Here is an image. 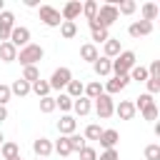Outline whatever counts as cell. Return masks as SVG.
<instances>
[{"instance_id": "3", "label": "cell", "mask_w": 160, "mask_h": 160, "mask_svg": "<svg viewBox=\"0 0 160 160\" xmlns=\"http://www.w3.org/2000/svg\"><path fill=\"white\" fill-rule=\"evenodd\" d=\"M42 55H45V50H42L40 45L30 42V45L20 48V52H18V58H15V60H20V62H22V65L28 68V65H35L38 60H42Z\"/></svg>"}, {"instance_id": "19", "label": "cell", "mask_w": 160, "mask_h": 160, "mask_svg": "<svg viewBox=\"0 0 160 160\" xmlns=\"http://www.w3.org/2000/svg\"><path fill=\"white\" fill-rule=\"evenodd\" d=\"M15 58H18V48H15V45H10V42H0V60L12 62Z\"/></svg>"}, {"instance_id": "14", "label": "cell", "mask_w": 160, "mask_h": 160, "mask_svg": "<svg viewBox=\"0 0 160 160\" xmlns=\"http://www.w3.org/2000/svg\"><path fill=\"white\" fill-rule=\"evenodd\" d=\"M75 128H78V120H75L72 115H62V118L58 120V130H60V135H62V138L72 135V132H75Z\"/></svg>"}, {"instance_id": "47", "label": "cell", "mask_w": 160, "mask_h": 160, "mask_svg": "<svg viewBox=\"0 0 160 160\" xmlns=\"http://www.w3.org/2000/svg\"><path fill=\"white\" fill-rule=\"evenodd\" d=\"M2 10H5V0H0V12H2Z\"/></svg>"}, {"instance_id": "18", "label": "cell", "mask_w": 160, "mask_h": 160, "mask_svg": "<svg viewBox=\"0 0 160 160\" xmlns=\"http://www.w3.org/2000/svg\"><path fill=\"white\" fill-rule=\"evenodd\" d=\"M80 58L88 60V62H95V60L100 58V52H98V48H95L92 42H85V45L80 48Z\"/></svg>"}, {"instance_id": "35", "label": "cell", "mask_w": 160, "mask_h": 160, "mask_svg": "<svg viewBox=\"0 0 160 160\" xmlns=\"http://www.w3.org/2000/svg\"><path fill=\"white\" fill-rule=\"evenodd\" d=\"M135 8H138V5H135L132 0H120V2H118V12H122V15H132Z\"/></svg>"}, {"instance_id": "8", "label": "cell", "mask_w": 160, "mask_h": 160, "mask_svg": "<svg viewBox=\"0 0 160 160\" xmlns=\"http://www.w3.org/2000/svg\"><path fill=\"white\" fill-rule=\"evenodd\" d=\"M12 28H15V15H12L10 10H2V12H0V40H2V42H8Z\"/></svg>"}, {"instance_id": "4", "label": "cell", "mask_w": 160, "mask_h": 160, "mask_svg": "<svg viewBox=\"0 0 160 160\" xmlns=\"http://www.w3.org/2000/svg\"><path fill=\"white\" fill-rule=\"evenodd\" d=\"M40 20L48 25V28H60L62 25V18H60V10L52 8V5H40Z\"/></svg>"}, {"instance_id": "37", "label": "cell", "mask_w": 160, "mask_h": 160, "mask_svg": "<svg viewBox=\"0 0 160 160\" xmlns=\"http://www.w3.org/2000/svg\"><path fill=\"white\" fill-rule=\"evenodd\" d=\"M100 132H102V128L92 122V125H88V128H85V140H98V138H100Z\"/></svg>"}, {"instance_id": "32", "label": "cell", "mask_w": 160, "mask_h": 160, "mask_svg": "<svg viewBox=\"0 0 160 160\" xmlns=\"http://www.w3.org/2000/svg\"><path fill=\"white\" fill-rule=\"evenodd\" d=\"M52 150H55L58 155H62V158H65V155H70V145H68V138H62V135H60V138L55 140Z\"/></svg>"}, {"instance_id": "25", "label": "cell", "mask_w": 160, "mask_h": 160, "mask_svg": "<svg viewBox=\"0 0 160 160\" xmlns=\"http://www.w3.org/2000/svg\"><path fill=\"white\" fill-rule=\"evenodd\" d=\"M65 88H68V92H65V95H68V98H72V100H78V98L82 95V90H85V85H82L80 80H70Z\"/></svg>"}, {"instance_id": "48", "label": "cell", "mask_w": 160, "mask_h": 160, "mask_svg": "<svg viewBox=\"0 0 160 160\" xmlns=\"http://www.w3.org/2000/svg\"><path fill=\"white\" fill-rule=\"evenodd\" d=\"M2 142H5V138H2V132H0V145H2Z\"/></svg>"}, {"instance_id": "10", "label": "cell", "mask_w": 160, "mask_h": 160, "mask_svg": "<svg viewBox=\"0 0 160 160\" xmlns=\"http://www.w3.org/2000/svg\"><path fill=\"white\" fill-rule=\"evenodd\" d=\"M128 82H130V78H128V75H115L112 80H108V82L102 85V92L112 98L115 92H120V90H125V85H128Z\"/></svg>"}, {"instance_id": "1", "label": "cell", "mask_w": 160, "mask_h": 160, "mask_svg": "<svg viewBox=\"0 0 160 160\" xmlns=\"http://www.w3.org/2000/svg\"><path fill=\"white\" fill-rule=\"evenodd\" d=\"M120 18V12H118V8L112 5V2H105V5H100L98 8V15H95V20H90L88 25H90V30L92 28H102V30H108L115 20Z\"/></svg>"}, {"instance_id": "17", "label": "cell", "mask_w": 160, "mask_h": 160, "mask_svg": "<svg viewBox=\"0 0 160 160\" xmlns=\"http://www.w3.org/2000/svg\"><path fill=\"white\" fill-rule=\"evenodd\" d=\"M102 45H105V48H102V50H105V55H102V58L112 60V58H118V55H120V40H115V38H108Z\"/></svg>"}, {"instance_id": "38", "label": "cell", "mask_w": 160, "mask_h": 160, "mask_svg": "<svg viewBox=\"0 0 160 160\" xmlns=\"http://www.w3.org/2000/svg\"><path fill=\"white\" fill-rule=\"evenodd\" d=\"M145 160H160V145H148L145 148Z\"/></svg>"}, {"instance_id": "24", "label": "cell", "mask_w": 160, "mask_h": 160, "mask_svg": "<svg viewBox=\"0 0 160 160\" xmlns=\"http://www.w3.org/2000/svg\"><path fill=\"white\" fill-rule=\"evenodd\" d=\"M30 90H32L38 98H48V95H50V82H48V80H35V82L30 85Z\"/></svg>"}, {"instance_id": "29", "label": "cell", "mask_w": 160, "mask_h": 160, "mask_svg": "<svg viewBox=\"0 0 160 160\" xmlns=\"http://www.w3.org/2000/svg\"><path fill=\"white\" fill-rule=\"evenodd\" d=\"M128 78H130V80H138V82H145V80H148V68L135 65V68L128 72Z\"/></svg>"}, {"instance_id": "16", "label": "cell", "mask_w": 160, "mask_h": 160, "mask_svg": "<svg viewBox=\"0 0 160 160\" xmlns=\"http://www.w3.org/2000/svg\"><path fill=\"white\" fill-rule=\"evenodd\" d=\"M32 150H35V155H40V158H48V155L52 152V142H50L48 138H38V140L32 142Z\"/></svg>"}, {"instance_id": "31", "label": "cell", "mask_w": 160, "mask_h": 160, "mask_svg": "<svg viewBox=\"0 0 160 160\" xmlns=\"http://www.w3.org/2000/svg\"><path fill=\"white\" fill-rule=\"evenodd\" d=\"M60 35H62L65 40L75 38V35H78V25H75V22H65V20H62V25H60Z\"/></svg>"}, {"instance_id": "11", "label": "cell", "mask_w": 160, "mask_h": 160, "mask_svg": "<svg viewBox=\"0 0 160 160\" xmlns=\"http://www.w3.org/2000/svg\"><path fill=\"white\" fill-rule=\"evenodd\" d=\"M128 32H130V38L140 40V38H145V35L152 32V22H148V20H135V22L128 28Z\"/></svg>"}, {"instance_id": "46", "label": "cell", "mask_w": 160, "mask_h": 160, "mask_svg": "<svg viewBox=\"0 0 160 160\" xmlns=\"http://www.w3.org/2000/svg\"><path fill=\"white\" fill-rule=\"evenodd\" d=\"M2 120H8V108H5V105H0V122H2Z\"/></svg>"}, {"instance_id": "5", "label": "cell", "mask_w": 160, "mask_h": 160, "mask_svg": "<svg viewBox=\"0 0 160 160\" xmlns=\"http://www.w3.org/2000/svg\"><path fill=\"white\" fill-rule=\"evenodd\" d=\"M95 112H98V118H100V120H108V118L115 112V102H112V98L102 92V95L95 100Z\"/></svg>"}, {"instance_id": "2", "label": "cell", "mask_w": 160, "mask_h": 160, "mask_svg": "<svg viewBox=\"0 0 160 160\" xmlns=\"http://www.w3.org/2000/svg\"><path fill=\"white\" fill-rule=\"evenodd\" d=\"M135 52L132 50H120V55L112 60V72L115 75H128L132 68H135Z\"/></svg>"}, {"instance_id": "42", "label": "cell", "mask_w": 160, "mask_h": 160, "mask_svg": "<svg viewBox=\"0 0 160 160\" xmlns=\"http://www.w3.org/2000/svg\"><path fill=\"white\" fill-rule=\"evenodd\" d=\"M80 160H98V152H95V148L85 145V148L80 150Z\"/></svg>"}, {"instance_id": "28", "label": "cell", "mask_w": 160, "mask_h": 160, "mask_svg": "<svg viewBox=\"0 0 160 160\" xmlns=\"http://www.w3.org/2000/svg\"><path fill=\"white\" fill-rule=\"evenodd\" d=\"M22 80L25 82H35V80H40V70H38V65H28L25 70H22Z\"/></svg>"}, {"instance_id": "15", "label": "cell", "mask_w": 160, "mask_h": 160, "mask_svg": "<svg viewBox=\"0 0 160 160\" xmlns=\"http://www.w3.org/2000/svg\"><path fill=\"white\" fill-rule=\"evenodd\" d=\"M92 70H95L98 78H105V75L112 72V60H108V58H98V60L92 62Z\"/></svg>"}, {"instance_id": "44", "label": "cell", "mask_w": 160, "mask_h": 160, "mask_svg": "<svg viewBox=\"0 0 160 160\" xmlns=\"http://www.w3.org/2000/svg\"><path fill=\"white\" fill-rule=\"evenodd\" d=\"M10 85H0V105H5L8 100H10Z\"/></svg>"}, {"instance_id": "20", "label": "cell", "mask_w": 160, "mask_h": 160, "mask_svg": "<svg viewBox=\"0 0 160 160\" xmlns=\"http://www.w3.org/2000/svg\"><path fill=\"white\" fill-rule=\"evenodd\" d=\"M10 92H12V95H18V98H25V95L30 92V82H25L22 78H18V80L10 85Z\"/></svg>"}, {"instance_id": "40", "label": "cell", "mask_w": 160, "mask_h": 160, "mask_svg": "<svg viewBox=\"0 0 160 160\" xmlns=\"http://www.w3.org/2000/svg\"><path fill=\"white\" fill-rule=\"evenodd\" d=\"M148 78L160 80V60H152V62H150V68H148Z\"/></svg>"}, {"instance_id": "45", "label": "cell", "mask_w": 160, "mask_h": 160, "mask_svg": "<svg viewBox=\"0 0 160 160\" xmlns=\"http://www.w3.org/2000/svg\"><path fill=\"white\" fill-rule=\"evenodd\" d=\"M98 160H120V158H118V150L112 148V150H102Z\"/></svg>"}, {"instance_id": "34", "label": "cell", "mask_w": 160, "mask_h": 160, "mask_svg": "<svg viewBox=\"0 0 160 160\" xmlns=\"http://www.w3.org/2000/svg\"><path fill=\"white\" fill-rule=\"evenodd\" d=\"M140 112H142V118H145V120H158V105H155V100H152V102H148Z\"/></svg>"}, {"instance_id": "13", "label": "cell", "mask_w": 160, "mask_h": 160, "mask_svg": "<svg viewBox=\"0 0 160 160\" xmlns=\"http://www.w3.org/2000/svg\"><path fill=\"white\" fill-rule=\"evenodd\" d=\"M115 112H118V118H120V120H132L138 110H135L132 100H120V105H115Z\"/></svg>"}, {"instance_id": "7", "label": "cell", "mask_w": 160, "mask_h": 160, "mask_svg": "<svg viewBox=\"0 0 160 160\" xmlns=\"http://www.w3.org/2000/svg\"><path fill=\"white\" fill-rule=\"evenodd\" d=\"M70 80H72V72H70V68H58L48 82H50V90H60V88H65Z\"/></svg>"}, {"instance_id": "36", "label": "cell", "mask_w": 160, "mask_h": 160, "mask_svg": "<svg viewBox=\"0 0 160 160\" xmlns=\"http://www.w3.org/2000/svg\"><path fill=\"white\" fill-rule=\"evenodd\" d=\"M52 110H55V98H50V95H48V98H40V112L48 115V112H52Z\"/></svg>"}, {"instance_id": "21", "label": "cell", "mask_w": 160, "mask_h": 160, "mask_svg": "<svg viewBox=\"0 0 160 160\" xmlns=\"http://www.w3.org/2000/svg\"><path fill=\"white\" fill-rule=\"evenodd\" d=\"M82 92H85V98H88V100H98V98L102 95V85H100L98 80H92V82H88V85H85V90H82Z\"/></svg>"}, {"instance_id": "23", "label": "cell", "mask_w": 160, "mask_h": 160, "mask_svg": "<svg viewBox=\"0 0 160 160\" xmlns=\"http://www.w3.org/2000/svg\"><path fill=\"white\" fill-rule=\"evenodd\" d=\"M0 152H2L5 160H12V158L20 155V145H18V142H2V145H0Z\"/></svg>"}, {"instance_id": "49", "label": "cell", "mask_w": 160, "mask_h": 160, "mask_svg": "<svg viewBox=\"0 0 160 160\" xmlns=\"http://www.w3.org/2000/svg\"><path fill=\"white\" fill-rule=\"evenodd\" d=\"M12 160H22V158H20V155H18V158H12Z\"/></svg>"}, {"instance_id": "9", "label": "cell", "mask_w": 160, "mask_h": 160, "mask_svg": "<svg viewBox=\"0 0 160 160\" xmlns=\"http://www.w3.org/2000/svg\"><path fill=\"white\" fill-rule=\"evenodd\" d=\"M82 12V2L80 0H70V2H65L62 5V10H60V18L65 20V22H75V18Z\"/></svg>"}, {"instance_id": "43", "label": "cell", "mask_w": 160, "mask_h": 160, "mask_svg": "<svg viewBox=\"0 0 160 160\" xmlns=\"http://www.w3.org/2000/svg\"><path fill=\"white\" fill-rule=\"evenodd\" d=\"M145 82H148V95H155V92H160V80H152V78H148Z\"/></svg>"}, {"instance_id": "41", "label": "cell", "mask_w": 160, "mask_h": 160, "mask_svg": "<svg viewBox=\"0 0 160 160\" xmlns=\"http://www.w3.org/2000/svg\"><path fill=\"white\" fill-rule=\"evenodd\" d=\"M148 102H152V95H148V92H142L140 98H135V102H132V105H135V110H142V108H145Z\"/></svg>"}, {"instance_id": "22", "label": "cell", "mask_w": 160, "mask_h": 160, "mask_svg": "<svg viewBox=\"0 0 160 160\" xmlns=\"http://www.w3.org/2000/svg\"><path fill=\"white\" fill-rule=\"evenodd\" d=\"M72 110H75L78 115H88V112L92 110V105H90V100H88L85 95H80L78 100H72Z\"/></svg>"}, {"instance_id": "30", "label": "cell", "mask_w": 160, "mask_h": 160, "mask_svg": "<svg viewBox=\"0 0 160 160\" xmlns=\"http://www.w3.org/2000/svg\"><path fill=\"white\" fill-rule=\"evenodd\" d=\"M155 18H158V5H155V2H145V5H142V20L152 22Z\"/></svg>"}, {"instance_id": "27", "label": "cell", "mask_w": 160, "mask_h": 160, "mask_svg": "<svg viewBox=\"0 0 160 160\" xmlns=\"http://www.w3.org/2000/svg\"><path fill=\"white\" fill-rule=\"evenodd\" d=\"M98 8H100V5H98L95 0H88V2H82V15L88 18V22H90V20H95V15H98Z\"/></svg>"}, {"instance_id": "12", "label": "cell", "mask_w": 160, "mask_h": 160, "mask_svg": "<svg viewBox=\"0 0 160 160\" xmlns=\"http://www.w3.org/2000/svg\"><path fill=\"white\" fill-rule=\"evenodd\" d=\"M98 140H100V145H102L105 150H112V148L118 145L120 135H118V130H115V128H108V130H102V132H100V138H98Z\"/></svg>"}, {"instance_id": "26", "label": "cell", "mask_w": 160, "mask_h": 160, "mask_svg": "<svg viewBox=\"0 0 160 160\" xmlns=\"http://www.w3.org/2000/svg\"><path fill=\"white\" fill-rule=\"evenodd\" d=\"M68 145H70V152H80L85 148V138L78 135V132H72V135H68Z\"/></svg>"}, {"instance_id": "33", "label": "cell", "mask_w": 160, "mask_h": 160, "mask_svg": "<svg viewBox=\"0 0 160 160\" xmlns=\"http://www.w3.org/2000/svg\"><path fill=\"white\" fill-rule=\"evenodd\" d=\"M55 108H60V110H72V98H68L65 92H60L58 98H55Z\"/></svg>"}, {"instance_id": "6", "label": "cell", "mask_w": 160, "mask_h": 160, "mask_svg": "<svg viewBox=\"0 0 160 160\" xmlns=\"http://www.w3.org/2000/svg\"><path fill=\"white\" fill-rule=\"evenodd\" d=\"M8 42L15 45V48H25V45H30V30L22 28V25H15L12 32H10V38H8Z\"/></svg>"}, {"instance_id": "39", "label": "cell", "mask_w": 160, "mask_h": 160, "mask_svg": "<svg viewBox=\"0 0 160 160\" xmlns=\"http://www.w3.org/2000/svg\"><path fill=\"white\" fill-rule=\"evenodd\" d=\"M90 32H92V40H95V42H105V40L110 38V35H108V30H102V28H92ZM95 42H92V45H95Z\"/></svg>"}]
</instances>
